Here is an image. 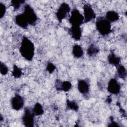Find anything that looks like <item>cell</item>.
Listing matches in <instances>:
<instances>
[{
  "mask_svg": "<svg viewBox=\"0 0 127 127\" xmlns=\"http://www.w3.org/2000/svg\"><path fill=\"white\" fill-rule=\"evenodd\" d=\"M19 52L21 56L27 61L33 60L35 54V46L33 43L26 36H23L22 39Z\"/></svg>",
  "mask_w": 127,
  "mask_h": 127,
  "instance_id": "1",
  "label": "cell"
},
{
  "mask_svg": "<svg viewBox=\"0 0 127 127\" xmlns=\"http://www.w3.org/2000/svg\"><path fill=\"white\" fill-rule=\"evenodd\" d=\"M34 115L32 109L26 107L24 108V114L22 117V124L26 127H33L34 126Z\"/></svg>",
  "mask_w": 127,
  "mask_h": 127,
  "instance_id": "5",
  "label": "cell"
},
{
  "mask_svg": "<svg viewBox=\"0 0 127 127\" xmlns=\"http://www.w3.org/2000/svg\"><path fill=\"white\" fill-rule=\"evenodd\" d=\"M8 71V68L7 66L1 62L0 63V72L2 75H5Z\"/></svg>",
  "mask_w": 127,
  "mask_h": 127,
  "instance_id": "23",
  "label": "cell"
},
{
  "mask_svg": "<svg viewBox=\"0 0 127 127\" xmlns=\"http://www.w3.org/2000/svg\"><path fill=\"white\" fill-rule=\"evenodd\" d=\"M11 108L15 111H19L22 109L24 105L23 98L19 94H15L11 99Z\"/></svg>",
  "mask_w": 127,
  "mask_h": 127,
  "instance_id": "8",
  "label": "cell"
},
{
  "mask_svg": "<svg viewBox=\"0 0 127 127\" xmlns=\"http://www.w3.org/2000/svg\"><path fill=\"white\" fill-rule=\"evenodd\" d=\"M32 111L35 116H40L43 114L44 113V109L42 105L38 102H37L34 105L33 108L32 109Z\"/></svg>",
  "mask_w": 127,
  "mask_h": 127,
  "instance_id": "18",
  "label": "cell"
},
{
  "mask_svg": "<svg viewBox=\"0 0 127 127\" xmlns=\"http://www.w3.org/2000/svg\"><path fill=\"white\" fill-rule=\"evenodd\" d=\"M56 66L54 64H53L51 62H48L46 69V70L49 73H52L56 69Z\"/></svg>",
  "mask_w": 127,
  "mask_h": 127,
  "instance_id": "24",
  "label": "cell"
},
{
  "mask_svg": "<svg viewBox=\"0 0 127 127\" xmlns=\"http://www.w3.org/2000/svg\"><path fill=\"white\" fill-rule=\"evenodd\" d=\"M68 34L75 41H79L82 37V30L80 26H73L68 29Z\"/></svg>",
  "mask_w": 127,
  "mask_h": 127,
  "instance_id": "11",
  "label": "cell"
},
{
  "mask_svg": "<svg viewBox=\"0 0 127 127\" xmlns=\"http://www.w3.org/2000/svg\"><path fill=\"white\" fill-rule=\"evenodd\" d=\"M25 2V0H13L10 1L11 5L13 7V9L15 10H18L20 8L21 5L23 4H24Z\"/></svg>",
  "mask_w": 127,
  "mask_h": 127,
  "instance_id": "22",
  "label": "cell"
},
{
  "mask_svg": "<svg viewBox=\"0 0 127 127\" xmlns=\"http://www.w3.org/2000/svg\"><path fill=\"white\" fill-rule=\"evenodd\" d=\"M97 30L103 36L109 35L111 32V24L105 17H98L95 23Z\"/></svg>",
  "mask_w": 127,
  "mask_h": 127,
  "instance_id": "2",
  "label": "cell"
},
{
  "mask_svg": "<svg viewBox=\"0 0 127 127\" xmlns=\"http://www.w3.org/2000/svg\"><path fill=\"white\" fill-rule=\"evenodd\" d=\"M71 9L68 5L66 2H63L61 4L56 12V17L58 20L61 22L62 20L65 19Z\"/></svg>",
  "mask_w": 127,
  "mask_h": 127,
  "instance_id": "6",
  "label": "cell"
},
{
  "mask_svg": "<svg viewBox=\"0 0 127 127\" xmlns=\"http://www.w3.org/2000/svg\"><path fill=\"white\" fill-rule=\"evenodd\" d=\"M23 14L27 20L29 25L34 26L38 20V16L32 7L29 4H25L23 7Z\"/></svg>",
  "mask_w": 127,
  "mask_h": 127,
  "instance_id": "3",
  "label": "cell"
},
{
  "mask_svg": "<svg viewBox=\"0 0 127 127\" xmlns=\"http://www.w3.org/2000/svg\"><path fill=\"white\" fill-rule=\"evenodd\" d=\"M72 88L71 83L69 81H64L62 82L60 91L67 92Z\"/></svg>",
  "mask_w": 127,
  "mask_h": 127,
  "instance_id": "21",
  "label": "cell"
},
{
  "mask_svg": "<svg viewBox=\"0 0 127 127\" xmlns=\"http://www.w3.org/2000/svg\"><path fill=\"white\" fill-rule=\"evenodd\" d=\"M72 54L74 58H80L83 55V50L80 45L75 44L72 47Z\"/></svg>",
  "mask_w": 127,
  "mask_h": 127,
  "instance_id": "15",
  "label": "cell"
},
{
  "mask_svg": "<svg viewBox=\"0 0 127 127\" xmlns=\"http://www.w3.org/2000/svg\"><path fill=\"white\" fill-rule=\"evenodd\" d=\"M22 74V72L21 69L16 64H14L13 66V70L12 71V75L13 77L15 78H18L21 76Z\"/></svg>",
  "mask_w": 127,
  "mask_h": 127,
  "instance_id": "20",
  "label": "cell"
},
{
  "mask_svg": "<svg viewBox=\"0 0 127 127\" xmlns=\"http://www.w3.org/2000/svg\"><path fill=\"white\" fill-rule=\"evenodd\" d=\"M108 63L115 66L121 64V58L117 56L114 52H111L107 57Z\"/></svg>",
  "mask_w": 127,
  "mask_h": 127,
  "instance_id": "13",
  "label": "cell"
},
{
  "mask_svg": "<svg viewBox=\"0 0 127 127\" xmlns=\"http://www.w3.org/2000/svg\"><path fill=\"white\" fill-rule=\"evenodd\" d=\"M68 21L71 26H80L84 23L83 15L77 8H74L71 10Z\"/></svg>",
  "mask_w": 127,
  "mask_h": 127,
  "instance_id": "4",
  "label": "cell"
},
{
  "mask_svg": "<svg viewBox=\"0 0 127 127\" xmlns=\"http://www.w3.org/2000/svg\"><path fill=\"white\" fill-rule=\"evenodd\" d=\"M6 11V7L5 4L2 2H0V19H2L4 17Z\"/></svg>",
  "mask_w": 127,
  "mask_h": 127,
  "instance_id": "25",
  "label": "cell"
},
{
  "mask_svg": "<svg viewBox=\"0 0 127 127\" xmlns=\"http://www.w3.org/2000/svg\"><path fill=\"white\" fill-rule=\"evenodd\" d=\"M15 24L23 29H27L29 24L23 13L16 15L14 18Z\"/></svg>",
  "mask_w": 127,
  "mask_h": 127,
  "instance_id": "12",
  "label": "cell"
},
{
  "mask_svg": "<svg viewBox=\"0 0 127 127\" xmlns=\"http://www.w3.org/2000/svg\"><path fill=\"white\" fill-rule=\"evenodd\" d=\"M77 89L81 94L87 95L90 90L89 82L86 79H79L77 82Z\"/></svg>",
  "mask_w": 127,
  "mask_h": 127,
  "instance_id": "10",
  "label": "cell"
},
{
  "mask_svg": "<svg viewBox=\"0 0 127 127\" xmlns=\"http://www.w3.org/2000/svg\"><path fill=\"white\" fill-rule=\"evenodd\" d=\"M2 120H3V118L2 117V115H0V122H1L2 121Z\"/></svg>",
  "mask_w": 127,
  "mask_h": 127,
  "instance_id": "27",
  "label": "cell"
},
{
  "mask_svg": "<svg viewBox=\"0 0 127 127\" xmlns=\"http://www.w3.org/2000/svg\"><path fill=\"white\" fill-rule=\"evenodd\" d=\"M99 52V48L94 44H90L87 49V54L89 57L96 56Z\"/></svg>",
  "mask_w": 127,
  "mask_h": 127,
  "instance_id": "16",
  "label": "cell"
},
{
  "mask_svg": "<svg viewBox=\"0 0 127 127\" xmlns=\"http://www.w3.org/2000/svg\"><path fill=\"white\" fill-rule=\"evenodd\" d=\"M116 67L117 70V74L119 77L123 79H125L127 74L126 68L124 65L121 64L117 66Z\"/></svg>",
  "mask_w": 127,
  "mask_h": 127,
  "instance_id": "17",
  "label": "cell"
},
{
  "mask_svg": "<svg viewBox=\"0 0 127 127\" xmlns=\"http://www.w3.org/2000/svg\"><path fill=\"white\" fill-rule=\"evenodd\" d=\"M84 23H88L96 18V13L89 4H84L83 6Z\"/></svg>",
  "mask_w": 127,
  "mask_h": 127,
  "instance_id": "7",
  "label": "cell"
},
{
  "mask_svg": "<svg viewBox=\"0 0 127 127\" xmlns=\"http://www.w3.org/2000/svg\"><path fill=\"white\" fill-rule=\"evenodd\" d=\"M108 91L112 94H118L121 91V85L118 80L114 78L110 79L107 85Z\"/></svg>",
  "mask_w": 127,
  "mask_h": 127,
  "instance_id": "9",
  "label": "cell"
},
{
  "mask_svg": "<svg viewBox=\"0 0 127 127\" xmlns=\"http://www.w3.org/2000/svg\"><path fill=\"white\" fill-rule=\"evenodd\" d=\"M111 122L108 125V127H120V125L115 121L113 120V119H111Z\"/></svg>",
  "mask_w": 127,
  "mask_h": 127,
  "instance_id": "26",
  "label": "cell"
},
{
  "mask_svg": "<svg viewBox=\"0 0 127 127\" xmlns=\"http://www.w3.org/2000/svg\"><path fill=\"white\" fill-rule=\"evenodd\" d=\"M66 107L67 109L74 111H77L79 109V106L77 103L73 100H69V99L66 100Z\"/></svg>",
  "mask_w": 127,
  "mask_h": 127,
  "instance_id": "19",
  "label": "cell"
},
{
  "mask_svg": "<svg viewBox=\"0 0 127 127\" xmlns=\"http://www.w3.org/2000/svg\"><path fill=\"white\" fill-rule=\"evenodd\" d=\"M105 17L107 20L111 23L118 21L119 19L120 16L118 13L116 11L114 10H109L106 12Z\"/></svg>",
  "mask_w": 127,
  "mask_h": 127,
  "instance_id": "14",
  "label": "cell"
}]
</instances>
